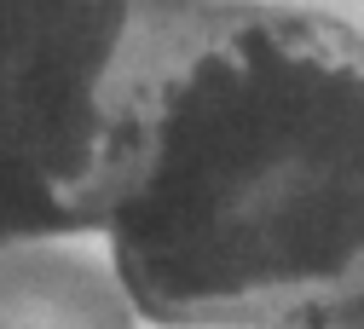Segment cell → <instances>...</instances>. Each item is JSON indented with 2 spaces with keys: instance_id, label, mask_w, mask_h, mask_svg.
I'll list each match as a JSON object with an SVG mask.
<instances>
[{
  "instance_id": "1",
  "label": "cell",
  "mask_w": 364,
  "mask_h": 329,
  "mask_svg": "<svg viewBox=\"0 0 364 329\" xmlns=\"http://www.w3.org/2000/svg\"><path fill=\"white\" fill-rule=\"evenodd\" d=\"M110 249L127 306L168 329L364 318V35L301 6L197 0Z\"/></svg>"
},
{
  "instance_id": "2",
  "label": "cell",
  "mask_w": 364,
  "mask_h": 329,
  "mask_svg": "<svg viewBox=\"0 0 364 329\" xmlns=\"http://www.w3.org/2000/svg\"><path fill=\"white\" fill-rule=\"evenodd\" d=\"M197 0H0V249L110 225Z\"/></svg>"
},
{
  "instance_id": "3",
  "label": "cell",
  "mask_w": 364,
  "mask_h": 329,
  "mask_svg": "<svg viewBox=\"0 0 364 329\" xmlns=\"http://www.w3.org/2000/svg\"><path fill=\"white\" fill-rule=\"evenodd\" d=\"M0 318L6 329H133L116 277L58 249H0Z\"/></svg>"
},
{
  "instance_id": "4",
  "label": "cell",
  "mask_w": 364,
  "mask_h": 329,
  "mask_svg": "<svg viewBox=\"0 0 364 329\" xmlns=\"http://www.w3.org/2000/svg\"><path fill=\"white\" fill-rule=\"evenodd\" d=\"M341 329H364V318H353V323H341Z\"/></svg>"
},
{
  "instance_id": "5",
  "label": "cell",
  "mask_w": 364,
  "mask_h": 329,
  "mask_svg": "<svg viewBox=\"0 0 364 329\" xmlns=\"http://www.w3.org/2000/svg\"><path fill=\"white\" fill-rule=\"evenodd\" d=\"M0 329H6V318H0Z\"/></svg>"
}]
</instances>
